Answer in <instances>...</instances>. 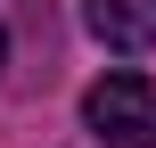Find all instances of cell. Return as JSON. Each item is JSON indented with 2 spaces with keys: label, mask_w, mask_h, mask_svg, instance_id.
<instances>
[{
  "label": "cell",
  "mask_w": 156,
  "mask_h": 148,
  "mask_svg": "<svg viewBox=\"0 0 156 148\" xmlns=\"http://www.w3.org/2000/svg\"><path fill=\"white\" fill-rule=\"evenodd\" d=\"M0 66H8V25H0Z\"/></svg>",
  "instance_id": "3957f363"
},
{
  "label": "cell",
  "mask_w": 156,
  "mask_h": 148,
  "mask_svg": "<svg viewBox=\"0 0 156 148\" xmlns=\"http://www.w3.org/2000/svg\"><path fill=\"white\" fill-rule=\"evenodd\" d=\"M82 124L107 148H156V82L148 74H107L82 91Z\"/></svg>",
  "instance_id": "6da1fadb"
},
{
  "label": "cell",
  "mask_w": 156,
  "mask_h": 148,
  "mask_svg": "<svg viewBox=\"0 0 156 148\" xmlns=\"http://www.w3.org/2000/svg\"><path fill=\"white\" fill-rule=\"evenodd\" d=\"M82 25H90V41H99V49H115V58L156 49V0H90V8H82Z\"/></svg>",
  "instance_id": "7a4b0ae2"
}]
</instances>
